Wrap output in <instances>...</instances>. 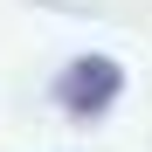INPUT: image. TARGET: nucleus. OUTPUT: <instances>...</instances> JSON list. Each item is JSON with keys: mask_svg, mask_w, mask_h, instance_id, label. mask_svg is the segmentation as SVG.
Here are the masks:
<instances>
[{"mask_svg": "<svg viewBox=\"0 0 152 152\" xmlns=\"http://www.w3.org/2000/svg\"><path fill=\"white\" fill-rule=\"evenodd\" d=\"M118 90H124V69L111 56H76L62 76H56V104L69 118H104L118 104Z\"/></svg>", "mask_w": 152, "mask_h": 152, "instance_id": "obj_1", "label": "nucleus"}]
</instances>
